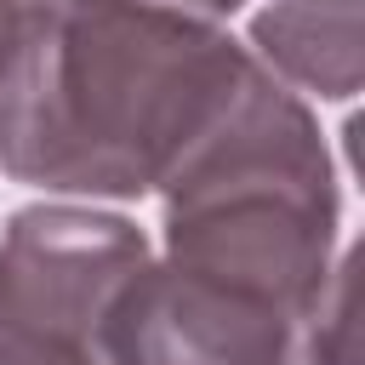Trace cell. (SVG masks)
I'll use <instances>...</instances> for the list:
<instances>
[{"instance_id": "277c9868", "label": "cell", "mask_w": 365, "mask_h": 365, "mask_svg": "<svg viewBox=\"0 0 365 365\" xmlns=\"http://www.w3.org/2000/svg\"><path fill=\"white\" fill-rule=\"evenodd\" d=\"M297 314L148 257L103 319L108 365H297Z\"/></svg>"}, {"instance_id": "52a82bcc", "label": "cell", "mask_w": 365, "mask_h": 365, "mask_svg": "<svg viewBox=\"0 0 365 365\" xmlns=\"http://www.w3.org/2000/svg\"><path fill=\"white\" fill-rule=\"evenodd\" d=\"M177 6H194V11H205V17H228V11H240L245 0H177Z\"/></svg>"}, {"instance_id": "5b68a950", "label": "cell", "mask_w": 365, "mask_h": 365, "mask_svg": "<svg viewBox=\"0 0 365 365\" xmlns=\"http://www.w3.org/2000/svg\"><path fill=\"white\" fill-rule=\"evenodd\" d=\"M274 80L314 91L325 103H348L359 91V0H274L251 17L245 46Z\"/></svg>"}, {"instance_id": "7a4b0ae2", "label": "cell", "mask_w": 365, "mask_h": 365, "mask_svg": "<svg viewBox=\"0 0 365 365\" xmlns=\"http://www.w3.org/2000/svg\"><path fill=\"white\" fill-rule=\"evenodd\" d=\"M165 257L308 319L336 251V171L314 108L262 63L160 182Z\"/></svg>"}, {"instance_id": "8992f818", "label": "cell", "mask_w": 365, "mask_h": 365, "mask_svg": "<svg viewBox=\"0 0 365 365\" xmlns=\"http://www.w3.org/2000/svg\"><path fill=\"white\" fill-rule=\"evenodd\" d=\"M57 6L63 0H0V68L57 17Z\"/></svg>"}, {"instance_id": "3957f363", "label": "cell", "mask_w": 365, "mask_h": 365, "mask_svg": "<svg viewBox=\"0 0 365 365\" xmlns=\"http://www.w3.org/2000/svg\"><path fill=\"white\" fill-rule=\"evenodd\" d=\"M143 262V228L114 211H11L0 228V365H108L103 319Z\"/></svg>"}, {"instance_id": "6da1fadb", "label": "cell", "mask_w": 365, "mask_h": 365, "mask_svg": "<svg viewBox=\"0 0 365 365\" xmlns=\"http://www.w3.org/2000/svg\"><path fill=\"white\" fill-rule=\"evenodd\" d=\"M251 74L257 57L194 6L63 0L0 68V165L51 194H160Z\"/></svg>"}]
</instances>
